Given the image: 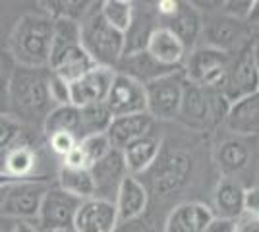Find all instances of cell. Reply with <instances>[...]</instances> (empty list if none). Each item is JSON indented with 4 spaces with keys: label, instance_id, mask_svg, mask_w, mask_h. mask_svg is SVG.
I'll list each match as a JSON object with an SVG mask.
<instances>
[{
    "label": "cell",
    "instance_id": "bcb514c9",
    "mask_svg": "<svg viewBox=\"0 0 259 232\" xmlns=\"http://www.w3.org/2000/svg\"><path fill=\"white\" fill-rule=\"evenodd\" d=\"M54 232H74V228H70V230H54Z\"/></svg>",
    "mask_w": 259,
    "mask_h": 232
},
{
    "label": "cell",
    "instance_id": "9c48e42d",
    "mask_svg": "<svg viewBox=\"0 0 259 232\" xmlns=\"http://www.w3.org/2000/svg\"><path fill=\"white\" fill-rule=\"evenodd\" d=\"M259 91V72L253 58H251V49L248 44H244L236 55L230 56V66H228L227 81L221 89L223 97L234 105L238 101L246 99L249 95Z\"/></svg>",
    "mask_w": 259,
    "mask_h": 232
},
{
    "label": "cell",
    "instance_id": "7402d4cb",
    "mask_svg": "<svg viewBox=\"0 0 259 232\" xmlns=\"http://www.w3.org/2000/svg\"><path fill=\"white\" fill-rule=\"evenodd\" d=\"M145 51H147L157 62H161L164 66H172V68H182L184 60H186V56H188L186 47L182 44V41H180L170 29H166L164 25H159V27L153 31Z\"/></svg>",
    "mask_w": 259,
    "mask_h": 232
},
{
    "label": "cell",
    "instance_id": "2e32d148",
    "mask_svg": "<svg viewBox=\"0 0 259 232\" xmlns=\"http://www.w3.org/2000/svg\"><path fill=\"white\" fill-rule=\"evenodd\" d=\"M37 165H39V153H37L33 142L27 137L22 144L14 145L10 151H6L4 159H2V174L16 182H20V180H49V178L35 174Z\"/></svg>",
    "mask_w": 259,
    "mask_h": 232
},
{
    "label": "cell",
    "instance_id": "ab89813d",
    "mask_svg": "<svg viewBox=\"0 0 259 232\" xmlns=\"http://www.w3.org/2000/svg\"><path fill=\"white\" fill-rule=\"evenodd\" d=\"M244 213H249L259 219V186L246 190V201H244Z\"/></svg>",
    "mask_w": 259,
    "mask_h": 232
},
{
    "label": "cell",
    "instance_id": "f6af8a7d",
    "mask_svg": "<svg viewBox=\"0 0 259 232\" xmlns=\"http://www.w3.org/2000/svg\"><path fill=\"white\" fill-rule=\"evenodd\" d=\"M16 180H12V178H8V176H2L0 174V188H6V186H10V184H14Z\"/></svg>",
    "mask_w": 259,
    "mask_h": 232
},
{
    "label": "cell",
    "instance_id": "9a60e30c",
    "mask_svg": "<svg viewBox=\"0 0 259 232\" xmlns=\"http://www.w3.org/2000/svg\"><path fill=\"white\" fill-rule=\"evenodd\" d=\"M164 27L170 29L186 47V53L194 51L195 43L201 39L203 16L192 2H178V8L170 18L164 20Z\"/></svg>",
    "mask_w": 259,
    "mask_h": 232
},
{
    "label": "cell",
    "instance_id": "f35d334b",
    "mask_svg": "<svg viewBox=\"0 0 259 232\" xmlns=\"http://www.w3.org/2000/svg\"><path fill=\"white\" fill-rule=\"evenodd\" d=\"M234 232H259V219L249 213H244L234 221Z\"/></svg>",
    "mask_w": 259,
    "mask_h": 232
},
{
    "label": "cell",
    "instance_id": "d590c367",
    "mask_svg": "<svg viewBox=\"0 0 259 232\" xmlns=\"http://www.w3.org/2000/svg\"><path fill=\"white\" fill-rule=\"evenodd\" d=\"M49 95L51 101L56 105H70V83H66L64 79L54 76L49 72Z\"/></svg>",
    "mask_w": 259,
    "mask_h": 232
},
{
    "label": "cell",
    "instance_id": "ffe728a7",
    "mask_svg": "<svg viewBox=\"0 0 259 232\" xmlns=\"http://www.w3.org/2000/svg\"><path fill=\"white\" fill-rule=\"evenodd\" d=\"M147 201H149V194H147V188L143 186V182L128 174L122 180L118 194L114 198L118 222H128L143 217V213L147 209Z\"/></svg>",
    "mask_w": 259,
    "mask_h": 232
},
{
    "label": "cell",
    "instance_id": "30bf717a",
    "mask_svg": "<svg viewBox=\"0 0 259 232\" xmlns=\"http://www.w3.org/2000/svg\"><path fill=\"white\" fill-rule=\"evenodd\" d=\"M105 105H107L108 112L112 114V118L130 116V114H143V112H147L145 87L140 81L116 72L112 85L108 89Z\"/></svg>",
    "mask_w": 259,
    "mask_h": 232
},
{
    "label": "cell",
    "instance_id": "cb8c5ba5",
    "mask_svg": "<svg viewBox=\"0 0 259 232\" xmlns=\"http://www.w3.org/2000/svg\"><path fill=\"white\" fill-rule=\"evenodd\" d=\"M244 201H246V188L232 180V178H223L215 190V217L227 219V221H236L238 217L244 215Z\"/></svg>",
    "mask_w": 259,
    "mask_h": 232
},
{
    "label": "cell",
    "instance_id": "6da1fadb",
    "mask_svg": "<svg viewBox=\"0 0 259 232\" xmlns=\"http://www.w3.org/2000/svg\"><path fill=\"white\" fill-rule=\"evenodd\" d=\"M54 103L49 95V68L16 66L8 91V114L31 132L43 133V122Z\"/></svg>",
    "mask_w": 259,
    "mask_h": 232
},
{
    "label": "cell",
    "instance_id": "d6a6232c",
    "mask_svg": "<svg viewBox=\"0 0 259 232\" xmlns=\"http://www.w3.org/2000/svg\"><path fill=\"white\" fill-rule=\"evenodd\" d=\"M77 149H79V153L83 157L87 168H91L105 155L110 153L112 145L108 142L107 133H95V135H87L83 140H79L77 142Z\"/></svg>",
    "mask_w": 259,
    "mask_h": 232
},
{
    "label": "cell",
    "instance_id": "74e56055",
    "mask_svg": "<svg viewBox=\"0 0 259 232\" xmlns=\"http://www.w3.org/2000/svg\"><path fill=\"white\" fill-rule=\"evenodd\" d=\"M114 232H157V230H155V226L145 217H140V219H134V221H128V222H118V226H116Z\"/></svg>",
    "mask_w": 259,
    "mask_h": 232
},
{
    "label": "cell",
    "instance_id": "ac0fdd59",
    "mask_svg": "<svg viewBox=\"0 0 259 232\" xmlns=\"http://www.w3.org/2000/svg\"><path fill=\"white\" fill-rule=\"evenodd\" d=\"M155 126V120L147 112L143 114H130V116H116L112 118L110 126L107 130V137L112 149L122 151L130 144L138 142L141 137L149 135Z\"/></svg>",
    "mask_w": 259,
    "mask_h": 232
},
{
    "label": "cell",
    "instance_id": "d4e9b609",
    "mask_svg": "<svg viewBox=\"0 0 259 232\" xmlns=\"http://www.w3.org/2000/svg\"><path fill=\"white\" fill-rule=\"evenodd\" d=\"M159 155H161V140L151 135V133L122 149V157H124L126 170H128L130 176L141 174L147 168H151L157 163Z\"/></svg>",
    "mask_w": 259,
    "mask_h": 232
},
{
    "label": "cell",
    "instance_id": "7a4b0ae2",
    "mask_svg": "<svg viewBox=\"0 0 259 232\" xmlns=\"http://www.w3.org/2000/svg\"><path fill=\"white\" fill-rule=\"evenodd\" d=\"M54 20L45 12H27L16 22L8 39V53L18 66L49 68Z\"/></svg>",
    "mask_w": 259,
    "mask_h": 232
},
{
    "label": "cell",
    "instance_id": "5bb4252c",
    "mask_svg": "<svg viewBox=\"0 0 259 232\" xmlns=\"http://www.w3.org/2000/svg\"><path fill=\"white\" fill-rule=\"evenodd\" d=\"M211 95L213 89H205L201 85H195L186 79L182 93V103L176 120H180L184 126L203 130L211 124Z\"/></svg>",
    "mask_w": 259,
    "mask_h": 232
},
{
    "label": "cell",
    "instance_id": "ba28073f",
    "mask_svg": "<svg viewBox=\"0 0 259 232\" xmlns=\"http://www.w3.org/2000/svg\"><path fill=\"white\" fill-rule=\"evenodd\" d=\"M201 37L205 39V47L217 49L227 55H236L238 51L248 44L251 39L249 27L246 22L234 20L227 14H209L203 18V31Z\"/></svg>",
    "mask_w": 259,
    "mask_h": 232
},
{
    "label": "cell",
    "instance_id": "ee69618b",
    "mask_svg": "<svg viewBox=\"0 0 259 232\" xmlns=\"http://www.w3.org/2000/svg\"><path fill=\"white\" fill-rule=\"evenodd\" d=\"M10 232H39L37 230V226L33 224V222H27V221H18L14 226H12Z\"/></svg>",
    "mask_w": 259,
    "mask_h": 232
},
{
    "label": "cell",
    "instance_id": "f1b7e54d",
    "mask_svg": "<svg viewBox=\"0 0 259 232\" xmlns=\"http://www.w3.org/2000/svg\"><path fill=\"white\" fill-rule=\"evenodd\" d=\"M112 122V114L108 112L105 103H95L79 109V130H77V142L87 135L95 133H107L108 126Z\"/></svg>",
    "mask_w": 259,
    "mask_h": 232
},
{
    "label": "cell",
    "instance_id": "b9f144b4",
    "mask_svg": "<svg viewBox=\"0 0 259 232\" xmlns=\"http://www.w3.org/2000/svg\"><path fill=\"white\" fill-rule=\"evenodd\" d=\"M246 23H248L249 29L259 25V0H253V2H251V8H249V14H248V18H246Z\"/></svg>",
    "mask_w": 259,
    "mask_h": 232
},
{
    "label": "cell",
    "instance_id": "60d3db41",
    "mask_svg": "<svg viewBox=\"0 0 259 232\" xmlns=\"http://www.w3.org/2000/svg\"><path fill=\"white\" fill-rule=\"evenodd\" d=\"M178 8V2L176 0H159L157 4H155V10L159 16H162V20H166V18H170L174 12Z\"/></svg>",
    "mask_w": 259,
    "mask_h": 232
},
{
    "label": "cell",
    "instance_id": "7c38bea8",
    "mask_svg": "<svg viewBox=\"0 0 259 232\" xmlns=\"http://www.w3.org/2000/svg\"><path fill=\"white\" fill-rule=\"evenodd\" d=\"M89 172H91L93 184H95V198L107 199V201L114 203L122 180L128 176L122 151L110 149V153L105 155L99 163L91 166Z\"/></svg>",
    "mask_w": 259,
    "mask_h": 232
},
{
    "label": "cell",
    "instance_id": "836d02e7",
    "mask_svg": "<svg viewBox=\"0 0 259 232\" xmlns=\"http://www.w3.org/2000/svg\"><path fill=\"white\" fill-rule=\"evenodd\" d=\"M16 62L8 51L0 49V112L8 111V91H10V81L16 70Z\"/></svg>",
    "mask_w": 259,
    "mask_h": 232
},
{
    "label": "cell",
    "instance_id": "8fae6325",
    "mask_svg": "<svg viewBox=\"0 0 259 232\" xmlns=\"http://www.w3.org/2000/svg\"><path fill=\"white\" fill-rule=\"evenodd\" d=\"M114 70L103 66L91 68L87 74L70 83V105L77 109L95 105V103H105L108 95V89L114 79Z\"/></svg>",
    "mask_w": 259,
    "mask_h": 232
},
{
    "label": "cell",
    "instance_id": "5b68a950",
    "mask_svg": "<svg viewBox=\"0 0 259 232\" xmlns=\"http://www.w3.org/2000/svg\"><path fill=\"white\" fill-rule=\"evenodd\" d=\"M51 188L49 180H20L4 188L0 201V215L18 221H35L47 190Z\"/></svg>",
    "mask_w": 259,
    "mask_h": 232
},
{
    "label": "cell",
    "instance_id": "83f0119b",
    "mask_svg": "<svg viewBox=\"0 0 259 232\" xmlns=\"http://www.w3.org/2000/svg\"><path fill=\"white\" fill-rule=\"evenodd\" d=\"M77 130H79V109L74 105H56L51 109L43 122L45 137L58 132H68L74 133L77 140Z\"/></svg>",
    "mask_w": 259,
    "mask_h": 232
},
{
    "label": "cell",
    "instance_id": "52a82bcc",
    "mask_svg": "<svg viewBox=\"0 0 259 232\" xmlns=\"http://www.w3.org/2000/svg\"><path fill=\"white\" fill-rule=\"evenodd\" d=\"M81 199L70 196L58 186H53L47 190L41 207L35 219V226L39 232H54V230H70L74 228L77 207Z\"/></svg>",
    "mask_w": 259,
    "mask_h": 232
},
{
    "label": "cell",
    "instance_id": "e575fe53",
    "mask_svg": "<svg viewBox=\"0 0 259 232\" xmlns=\"http://www.w3.org/2000/svg\"><path fill=\"white\" fill-rule=\"evenodd\" d=\"M47 145L51 147V151H53L54 155H58L60 159H64L66 155L70 153V151L77 145V140L74 133L58 132V133H53V135L47 137Z\"/></svg>",
    "mask_w": 259,
    "mask_h": 232
},
{
    "label": "cell",
    "instance_id": "7bdbcfd3",
    "mask_svg": "<svg viewBox=\"0 0 259 232\" xmlns=\"http://www.w3.org/2000/svg\"><path fill=\"white\" fill-rule=\"evenodd\" d=\"M249 49H251V58H253V64L259 72V31L251 39H249Z\"/></svg>",
    "mask_w": 259,
    "mask_h": 232
},
{
    "label": "cell",
    "instance_id": "277c9868",
    "mask_svg": "<svg viewBox=\"0 0 259 232\" xmlns=\"http://www.w3.org/2000/svg\"><path fill=\"white\" fill-rule=\"evenodd\" d=\"M230 56L232 55L221 53V51L205 47V44L197 47L192 53H188L186 60H184V76L195 85L221 91L227 81Z\"/></svg>",
    "mask_w": 259,
    "mask_h": 232
},
{
    "label": "cell",
    "instance_id": "44dd1931",
    "mask_svg": "<svg viewBox=\"0 0 259 232\" xmlns=\"http://www.w3.org/2000/svg\"><path fill=\"white\" fill-rule=\"evenodd\" d=\"M91 68H95L93 60L87 56V53L81 49V44L68 47L64 51L53 53L49 58V72L64 79L66 83H72L87 74Z\"/></svg>",
    "mask_w": 259,
    "mask_h": 232
},
{
    "label": "cell",
    "instance_id": "484cf974",
    "mask_svg": "<svg viewBox=\"0 0 259 232\" xmlns=\"http://www.w3.org/2000/svg\"><path fill=\"white\" fill-rule=\"evenodd\" d=\"M225 124L230 132L240 135L259 133V91L230 105Z\"/></svg>",
    "mask_w": 259,
    "mask_h": 232
},
{
    "label": "cell",
    "instance_id": "8d00e7d4",
    "mask_svg": "<svg viewBox=\"0 0 259 232\" xmlns=\"http://www.w3.org/2000/svg\"><path fill=\"white\" fill-rule=\"evenodd\" d=\"M251 2L253 0H228V2H223V14H227L234 20H240V22H246L249 14V8H251Z\"/></svg>",
    "mask_w": 259,
    "mask_h": 232
},
{
    "label": "cell",
    "instance_id": "4dcf8cb0",
    "mask_svg": "<svg viewBox=\"0 0 259 232\" xmlns=\"http://www.w3.org/2000/svg\"><path fill=\"white\" fill-rule=\"evenodd\" d=\"M93 2L85 0H45L39 2V6L43 8L49 18L53 20H72V22H81V18L87 14Z\"/></svg>",
    "mask_w": 259,
    "mask_h": 232
},
{
    "label": "cell",
    "instance_id": "e0dca14e",
    "mask_svg": "<svg viewBox=\"0 0 259 232\" xmlns=\"http://www.w3.org/2000/svg\"><path fill=\"white\" fill-rule=\"evenodd\" d=\"M213 219L215 213L205 203L186 201L170 211L162 232H203Z\"/></svg>",
    "mask_w": 259,
    "mask_h": 232
},
{
    "label": "cell",
    "instance_id": "f546056e",
    "mask_svg": "<svg viewBox=\"0 0 259 232\" xmlns=\"http://www.w3.org/2000/svg\"><path fill=\"white\" fill-rule=\"evenodd\" d=\"M217 163L225 174H236L240 170H244L249 163V151L246 144L238 140L225 142L217 151Z\"/></svg>",
    "mask_w": 259,
    "mask_h": 232
},
{
    "label": "cell",
    "instance_id": "d6986e66",
    "mask_svg": "<svg viewBox=\"0 0 259 232\" xmlns=\"http://www.w3.org/2000/svg\"><path fill=\"white\" fill-rule=\"evenodd\" d=\"M184 68H172L164 66L161 62H157L147 51L143 53H136V55H126L120 58L118 66L114 68V72L124 74V76L132 77L136 81H140L141 85H147L155 79H159L162 76H168L174 72H180Z\"/></svg>",
    "mask_w": 259,
    "mask_h": 232
},
{
    "label": "cell",
    "instance_id": "1f68e13d",
    "mask_svg": "<svg viewBox=\"0 0 259 232\" xmlns=\"http://www.w3.org/2000/svg\"><path fill=\"white\" fill-rule=\"evenodd\" d=\"M134 8L136 4L130 0H105L101 2V16L108 25L118 29L120 33H126L134 18Z\"/></svg>",
    "mask_w": 259,
    "mask_h": 232
},
{
    "label": "cell",
    "instance_id": "4fadbf2b",
    "mask_svg": "<svg viewBox=\"0 0 259 232\" xmlns=\"http://www.w3.org/2000/svg\"><path fill=\"white\" fill-rule=\"evenodd\" d=\"M118 215L112 201L99 198L83 199L74 219V232H114Z\"/></svg>",
    "mask_w": 259,
    "mask_h": 232
},
{
    "label": "cell",
    "instance_id": "4316f807",
    "mask_svg": "<svg viewBox=\"0 0 259 232\" xmlns=\"http://www.w3.org/2000/svg\"><path fill=\"white\" fill-rule=\"evenodd\" d=\"M58 188L68 192L70 196L77 199H89L95 198V184L89 168H68V166H60L58 170Z\"/></svg>",
    "mask_w": 259,
    "mask_h": 232
},
{
    "label": "cell",
    "instance_id": "603a6c76",
    "mask_svg": "<svg viewBox=\"0 0 259 232\" xmlns=\"http://www.w3.org/2000/svg\"><path fill=\"white\" fill-rule=\"evenodd\" d=\"M157 27H159V23L155 18V8H147V6L134 8L132 23L124 33V55L122 56L143 53Z\"/></svg>",
    "mask_w": 259,
    "mask_h": 232
},
{
    "label": "cell",
    "instance_id": "8992f818",
    "mask_svg": "<svg viewBox=\"0 0 259 232\" xmlns=\"http://www.w3.org/2000/svg\"><path fill=\"white\" fill-rule=\"evenodd\" d=\"M184 83H186V76H184V70H180L143 85L145 99H147V114L153 120H174L178 116Z\"/></svg>",
    "mask_w": 259,
    "mask_h": 232
},
{
    "label": "cell",
    "instance_id": "3957f363",
    "mask_svg": "<svg viewBox=\"0 0 259 232\" xmlns=\"http://www.w3.org/2000/svg\"><path fill=\"white\" fill-rule=\"evenodd\" d=\"M79 44L93 60L95 66H118L124 55V33L114 29L101 16V2H93L87 14L79 22Z\"/></svg>",
    "mask_w": 259,
    "mask_h": 232
}]
</instances>
